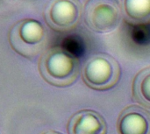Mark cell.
<instances>
[{"mask_svg":"<svg viewBox=\"0 0 150 134\" xmlns=\"http://www.w3.org/2000/svg\"><path fill=\"white\" fill-rule=\"evenodd\" d=\"M40 73L49 84L64 88L72 85L78 78L80 63L78 58L62 47L48 50L41 58Z\"/></svg>","mask_w":150,"mask_h":134,"instance_id":"obj_1","label":"cell"},{"mask_svg":"<svg viewBox=\"0 0 150 134\" xmlns=\"http://www.w3.org/2000/svg\"><path fill=\"white\" fill-rule=\"evenodd\" d=\"M84 83L95 90H108L117 85L121 77L119 62L111 55L98 54L91 57L82 68Z\"/></svg>","mask_w":150,"mask_h":134,"instance_id":"obj_2","label":"cell"},{"mask_svg":"<svg viewBox=\"0 0 150 134\" xmlns=\"http://www.w3.org/2000/svg\"><path fill=\"white\" fill-rule=\"evenodd\" d=\"M84 19L90 29L98 33L115 30L121 19L119 0H88L84 7Z\"/></svg>","mask_w":150,"mask_h":134,"instance_id":"obj_3","label":"cell"},{"mask_svg":"<svg viewBox=\"0 0 150 134\" xmlns=\"http://www.w3.org/2000/svg\"><path fill=\"white\" fill-rule=\"evenodd\" d=\"M45 39V30L37 21L28 20L15 28L11 35L13 48L20 54L29 57L36 55Z\"/></svg>","mask_w":150,"mask_h":134,"instance_id":"obj_4","label":"cell"},{"mask_svg":"<svg viewBox=\"0 0 150 134\" xmlns=\"http://www.w3.org/2000/svg\"><path fill=\"white\" fill-rule=\"evenodd\" d=\"M117 129L119 134H150V111L138 105L125 108L118 118Z\"/></svg>","mask_w":150,"mask_h":134,"instance_id":"obj_5","label":"cell"},{"mask_svg":"<svg viewBox=\"0 0 150 134\" xmlns=\"http://www.w3.org/2000/svg\"><path fill=\"white\" fill-rule=\"evenodd\" d=\"M80 6L75 0H57L51 7L48 19L57 31H68L74 28L80 18Z\"/></svg>","mask_w":150,"mask_h":134,"instance_id":"obj_6","label":"cell"},{"mask_svg":"<svg viewBox=\"0 0 150 134\" xmlns=\"http://www.w3.org/2000/svg\"><path fill=\"white\" fill-rule=\"evenodd\" d=\"M69 134H107L104 117L92 110H82L75 113L68 124Z\"/></svg>","mask_w":150,"mask_h":134,"instance_id":"obj_7","label":"cell"},{"mask_svg":"<svg viewBox=\"0 0 150 134\" xmlns=\"http://www.w3.org/2000/svg\"><path fill=\"white\" fill-rule=\"evenodd\" d=\"M124 7L129 25L150 24V0H125Z\"/></svg>","mask_w":150,"mask_h":134,"instance_id":"obj_8","label":"cell"},{"mask_svg":"<svg viewBox=\"0 0 150 134\" xmlns=\"http://www.w3.org/2000/svg\"><path fill=\"white\" fill-rule=\"evenodd\" d=\"M133 99L150 109V67L142 69L133 82Z\"/></svg>","mask_w":150,"mask_h":134,"instance_id":"obj_9","label":"cell"},{"mask_svg":"<svg viewBox=\"0 0 150 134\" xmlns=\"http://www.w3.org/2000/svg\"><path fill=\"white\" fill-rule=\"evenodd\" d=\"M133 26V36L135 41L145 43L150 39V24L130 25Z\"/></svg>","mask_w":150,"mask_h":134,"instance_id":"obj_10","label":"cell"},{"mask_svg":"<svg viewBox=\"0 0 150 134\" xmlns=\"http://www.w3.org/2000/svg\"><path fill=\"white\" fill-rule=\"evenodd\" d=\"M78 40L79 39H77L75 37H70L67 39V41L65 42V46L62 48H64L66 51H68L74 56L77 57L76 54L81 52V49H82V44Z\"/></svg>","mask_w":150,"mask_h":134,"instance_id":"obj_11","label":"cell"},{"mask_svg":"<svg viewBox=\"0 0 150 134\" xmlns=\"http://www.w3.org/2000/svg\"><path fill=\"white\" fill-rule=\"evenodd\" d=\"M43 134H62V133H58V132H55V131H48V132L44 133Z\"/></svg>","mask_w":150,"mask_h":134,"instance_id":"obj_12","label":"cell"}]
</instances>
